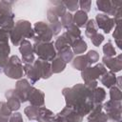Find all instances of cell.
I'll use <instances>...</instances> for the list:
<instances>
[]
</instances>
